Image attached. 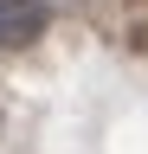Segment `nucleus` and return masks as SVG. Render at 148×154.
<instances>
[{
    "instance_id": "nucleus-2",
    "label": "nucleus",
    "mask_w": 148,
    "mask_h": 154,
    "mask_svg": "<svg viewBox=\"0 0 148 154\" xmlns=\"http://www.w3.org/2000/svg\"><path fill=\"white\" fill-rule=\"evenodd\" d=\"M7 7H26V0H0V13H7Z\"/></svg>"
},
{
    "instance_id": "nucleus-1",
    "label": "nucleus",
    "mask_w": 148,
    "mask_h": 154,
    "mask_svg": "<svg viewBox=\"0 0 148 154\" xmlns=\"http://www.w3.org/2000/svg\"><path fill=\"white\" fill-rule=\"evenodd\" d=\"M45 26H52V13L39 7V0H26V7H7V13H0V51H26Z\"/></svg>"
}]
</instances>
